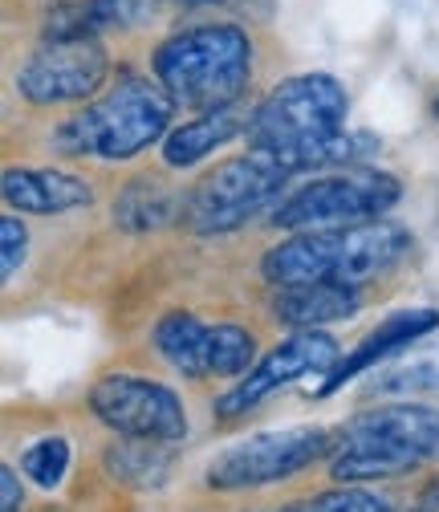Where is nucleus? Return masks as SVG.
Here are the masks:
<instances>
[{
  "label": "nucleus",
  "mask_w": 439,
  "mask_h": 512,
  "mask_svg": "<svg viewBox=\"0 0 439 512\" xmlns=\"http://www.w3.org/2000/svg\"><path fill=\"white\" fill-rule=\"evenodd\" d=\"M155 0H74L57 9L45 25V41H74V37H98L106 29H131L147 21Z\"/></svg>",
  "instance_id": "dca6fc26"
},
{
  "label": "nucleus",
  "mask_w": 439,
  "mask_h": 512,
  "mask_svg": "<svg viewBox=\"0 0 439 512\" xmlns=\"http://www.w3.org/2000/svg\"><path fill=\"white\" fill-rule=\"evenodd\" d=\"M29 252V228L21 216H0V277L13 281Z\"/></svg>",
  "instance_id": "b1692460"
},
{
  "label": "nucleus",
  "mask_w": 439,
  "mask_h": 512,
  "mask_svg": "<svg viewBox=\"0 0 439 512\" xmlns=\"http://www.w3.org/2000/svg\"><path fill=\"white\" fill-rule=\"evenodd\" d=\"M208 330L196 313H163L155 322V350L163 354L167 366H175L187 378H204L208 374Z\"/></svg>",
  "instance_id": "6ab92c4d"
},
{
  "label": "nucleus",
  "mask_w": 439,
  "mask_h": 512,
  "mask_svg": "<svg viewBox=\"0 0 439 512\" xmlns=\"http://www.w3.org/2000/svg\"><path fill=\"white\" fill-rule=\"evenodd\" d=\"M110 74V57L98 37L45 41L17 74V90L33 106H66L94 98Z\"/></svg>",
  "instance_id": "9d476101"
},
{
  "label": "nucleus",
  "mask_w": 439,
  "mask_h": 512,
  "mask_svg": "<svg viewBox=\"0 0 439 512\" xmlns=\"http://www.w3.org/2000/svg\"><path fill=\"white\" fill-rule=\"evenodd\" d=\"M431 110H435V118H439V94H435V102H431Z\"/></svg>",
  "instance_id": "bb28decb"
},
{
  "label": "nucleus",
  "mask_w": 439,
  "mask_h": 512,
  "mask_svg": "<svg viewBox=\"0 0 439 512\" xmlns=\"http://www.w3.org/2000/svg\"><path fill=\"white\" fill-rule=\"evenodd\" d=\"M171 114L175 102L159 82L122 74L106 98L90 102L70 122H61L53 143L78 159L94 155L106 163H122L143 155L151 143H163L171 131Z\"/></svg>",
  "instance_id": "20e7f679"
},
{
  "label": "nucleus",
  "mask_w": 439,
  "mask_h": 512,
  "mask_svg": "<svg viewBox=\"0 0 439 512\" xmlns=\"http://www.w3.org/2000/svg\"><path fill=\"white\" fill-rule=\"evenodd\" d=\"M338 362H342V346L326 330H293L244 374V382H236L228 395L216 399V415H228V419L244 415L248 407H257L261 399L277 395L281 387H289V382H297L305 374L326 378Z\"/></svg>",
  "instance_id": "9b49d317"
},
{
  "label": "nucleus",
  "mask_w": 439,
  "mask_h": 512,
  "mask_svg": "<svg viewBox=\"0 0 439 512\" xmlns=\"http://www.w3.org/2000/svg\"><path fill=\"white\" fill-rule=\"evenodd\" d=\"M253 358H257V342L244 326H212L208 330V374L216 378H236V374H248L253 370Z\"/></svg>",
  "instance_id": "412c9836"
},
{
  "label": "nucleus",
  "mask_w": 439,
  "mask_h": 512,
  "mask_svg": "<svg viewBox=\"0 0 439 512\" xmlns=\"http://www.w3.org/2000/svg\"><path fill=\"white\" fill-rule=\"evenodd\" d=\"M5 204L25 212V216H57V212H74V208H90L94 191L86 179L70 175V171H29V167H9L5 171Z\"/></svg>",
  "instance_id": "ddd939ff"
},
{
  "label": "nucleus",
  "mask_w": 439,
  "mask_h": 512,
  "mask_svg": "<svg viewBox=\"0 0 439 512\" xmlns=\"http://www.w3.org/2000/svg\"><path fill=\"white\" fill-rule=\"evenodd\" d=\"M102 468L114 484L122 488H135V492H159L167 480H171V468H175V452L171 443H159V439H131V435H118L106 456H102Z\"/></svg>",
  "instance_id": "f3484780"
},
{
  "label": "nucleus",
  "mask_w": 439,
  "mask_h": 512,
  "mask_svg": "<svg viewBox=\"0 0 439 512\" xmlns=\"http://www.w3.org/2000/svg\"><path fill=\"white\" fill-rule=\"evenodd\" d=\"M70 460H74V452H70L66 435H41V439H33L25 447L21 472L33 484H41V488H57L61 480H66V472H70Z\"/></svg>",
  "instance_id": "4be33fe9"
},
{
  "label": "nucleus",
  "mask_w": 439,
  "mask_h": 512,
  "mask_svg": "<svg viewBox=\"0 0 439 512\" xmlns=\"http://www.w3.org/2000/svg\"><path fill=\"white\" fill-rule=\"evenodd\" d=\"M0 508L5 512H17L21 508V480H17V468H0Z\"/></svg>",
  "instance_id": "393cba45"
},
{
  "label": "nucleus",
  "mask_w": 439,
  "mask_h": 512,
  "mask_svg": "<svg viewBox=\"0 0 439 512\" xmlns=\"http://www.w3.org/2000/svg\"><path fill=\"white\" fill-rule=\"evenodd\" d=\"M183 220V196L159 179H131L114 200V224L122 232H155Z\"/></svg>",
  "instance_id": "a211bd4d"
},
{
  "label": "nucleus",
  "mask_w": 439,
  "mask_h": 512,
  "mask_svg": "<svg viewBox=\"0 0 439 512\" xmlns=\"http://www.w3.org/2000/svg\"><path fill=\"white\" fill-rule=\"evenodd\" d=\"M90 411L114 435L131 439H159L179 443L187 435V407L183 399L143 374H106L90 387Z\"/></svg>",
  "instance_id": "1a4fd4ad"
},
{
  "label": "nucleus",
  "mask_w": 439,
  "mask_h": 512,
  "mask_svg": "<svg viewBox=\"0 0 439 512\" xmlns=\"http://www.w3.org/2000/svg\"><path fill=\"white\" fill-rule=\"evenodd\" d=\"M431 330H439V309H403V313H391L383 326H374L350 354H342V362L326 374V382L313 395L318 399H330L334 391H342L346 382H354L358 374L374 370L379 362H391L399 358V350H411V342L427 338Z\"/></svg>",
  "instance_id": "f8f14e48"
},
{
  "label": "nucleus",
  "mask_w": 439,
  "mask_h": 512,
  "mask_svg": "<svg viewBox=\"0 0 439 512\" xmlns=\"http://www.w3.org/2000/svg\"><path fill=\"white\" fill-rule=\"evenodd\" d=\"M277 512H391V500L370 488H358V484H342L330 492H313L305 500H293Z\"/></svg>",
  "instance_id": "5701e85b"
},
{
  "label": "nucleus",
  "mask_w": 439,
  "mask_h": 512,
  "mask_svg": "<svg viewBox=\"0 0 439 512\" xmlns=\"http://www.w3.org/2000/svg\"><path fill=\"white\" fill-rule=\"evenodd\" d=\"M253 126V114L244 106H224V110H208V114H196L179 126H171L167 139H163V163L171 171H183V167H196L200 159H208L212 151H220L224 143H232L236 135H244Z\"/></svg>",
  "instance_id": "2eb2a0df"
},
{
  "label": "nucleus",
  "mask_w": 439,
  "mask_h": 512,
  "mask_svg": "<svg viewBox=\"0 0 439 512\" xmlns=\"http://www.w3.org/2000/svg\"><path fill=\"white\" fill-rule=\"evenodd\" d=\"M285 183H289V171L273 155L253 147L248 155H236V159L220 163L216 171H208L192 191H187L179 224H187L196 236L236 232L253 216L281 204Z\"/></svg>",
  "instance_id": "423d86ee"
},
{
  "label": "nucleus",
  "mask_w": 439,
  "mask_h": 512,
  "mask_svg": "<svg viewBox=\"0 0 439 512\" xmlns=\"http://www.w3.org/2000/svg\"><path fill=\"white\" fill-rule=\"evenodd\" d=\"M334 452V439L326 427H281V431H257L248 439L228 443L224 452L204 472V484L216 492H240V488H265L281 484L322 456Z\"/></svg>",
  "instance_id": "6e6552de"
},
{
  "label": "nucleus",
  "mask_w": 439,
  "mask_h": 512,
  "mask_svg": "<svg viewBox=\"0 0 439 512\" xmlns=\"http://www.w3.org/2000/svg\"><path fill=\"white\" fill-rule=\"evenodd\" d=\"M358 309H362V289L338 281L293 285V289H277L273 297V317L289 330H326L334 322L354 317Z\"/></svg>",
  "instance_id": "4468645a"
},
{
  "label": "nucleus",
  "mask_w": 439,
  "mask_h": 512,
  "mask_svg": "<svg viewBox=\"0 0 439 512\" xmlns=\"http://www.w3.org/2000/svg\"><path fill=\"white\" fill-rule=\"evenodd\" d=\"M403 200V183L387 171H326L301 183L285 196L269 224L285 232H318V228H354L370 220H387V212Z\"/></svg>",
  "instance_id": "0eeeda50"
},
{
  "label": "nucleus",
  "mask_w": 439,
  "mask_h": 512,
  "mask_svg": "<svg viewBox=\"0 0 439 512\" xmlns=\"http://www.w3.org/2000/svg\"><path fill=\"white\" fill-rule=\"evenodd\" d=\"M155 82L183 110H224L240 106L253 82V41L240 25H192L171 33L151 57Z\"/></svg>",
  "instance_id": "7ed1b4c3"
},
{
  "label": "nucleus",
  "mask_w": 439,
  "mask_h": 512,
  "mask_svg": "<svg viewBox=\"0 0 439 512\" xmlns=\"http://www.w3.org/2000/svg\"><path fill=\"white\" fill-rule=\"evenodd\" d=\"M350 98L330 74H297L269 90V98L253 110L248 139L257 151L273 155L289 175L322 171L379 155V139L366 131H346Z\"/></svg>",
  "instance_id": "f257e3e1"
},
{
  "label": "nucleus",
  "mask_w": 439,
  "mask_h": 512,
  "mask_svg": "<svg viewBox=\"0 0 439 512\" xmlns=\"http://www.w3.org/2000/svg\"><path fill=\"white\" fill-rule=\"evenodd\" d=\"M411 252V232L395 220H370L354 228H318L293 232L289 240L273 244L261 261V273L277 289L293 285H366L374 277L391 273Z\"/></svg>",
  "instance_id": "f03ea898"
},
{
  "label": "nucleus",
  "mask_w": 439,
  "mask_h": 512,
  "mask_svg": "<svg viewBox=\"0 0 439 512\" xmlns=\"http://www.w3.org/2000/svg\"><path fill=\"white\" fill-rule=\"evenodd\" d=\"M439 456V411L423 403H391L350 419L330 452V476L342 484L415 472Z\"/></svg>",
  "instance_id": "39448f33"
},
{
  "label": "nucleus",
  "mask_w": 439,
  "mask_h": 512,
  "mask_svg": "<svg viewBox=\"0 0 439 512\" xmlns=\"http://www.w3.org/2000/svg\"><path fill=\"white\" fill-rule=\"evenodd\" d=\"M175 5H216V0H175Z\"/></svg>",
  "instance_id": "a878e982"
},
{
  "label": "nucleus",
  "mask_w": 439,
  "mask_h": 512,
  "mask_svg": "<svg viewBox=\"0 0 439 512\" xmlns=\"http://www.w3.org/2000/svg\"><path fill=\"white\" fill-rule=\"evenodd\" d=\"M374 395H387L399 403H411L423 391H439V350H419L407 358H391L374 374Z\"/></svg>",
  "instance_id": "aec40b11"
}]
</instances>
